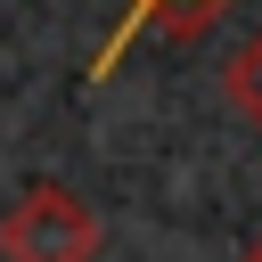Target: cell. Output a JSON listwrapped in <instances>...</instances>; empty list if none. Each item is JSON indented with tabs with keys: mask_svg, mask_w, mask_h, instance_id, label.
<instances>
[{
	"mask_svg": "<svg viewBox=\"0 0 262 262\" xmlns=\"http://www.w3.org/2000/svg\"><path fill=\"white\" fill-rule=\"evenodd\" d=\"M8 246L25 262H82L90 254V213L66 196V188H33L8 221Z\"/></svg>",
	"mask_w": 262,
	"mask_h": 262,
	"instance_id": "6da1fadb",
	"label": "cell"
},
{
	"mask_svg": "<svg viewBox=\"0 0 262 262\" xmlns=\"http://www.w3.org/2000/svg\"><path fill=\"white\" fill-rule=\"evenodd\" d=\"M229 106H237L246 123H262V33L229 57Z\"/></svg>",
	"mask_w": 262,
	"mask_h": 262,
	"instance_id": "7a4b0ae2",
	"label": "cell"
},
{
	"mask_svg": "<svg viewBox=\"0 0 262 262\" xmlns=\"http://www.w3.org/2000/svg\"><path fill=\"white\" fill-rule=\"evenodd\" d=\"M254 262H262V246H254Z\"/></svg>",
	"mask_w": 262,
	"mask_h": 262,
	"instance_id": "3957f363",
	"label": "cell"
}]
</instances>
